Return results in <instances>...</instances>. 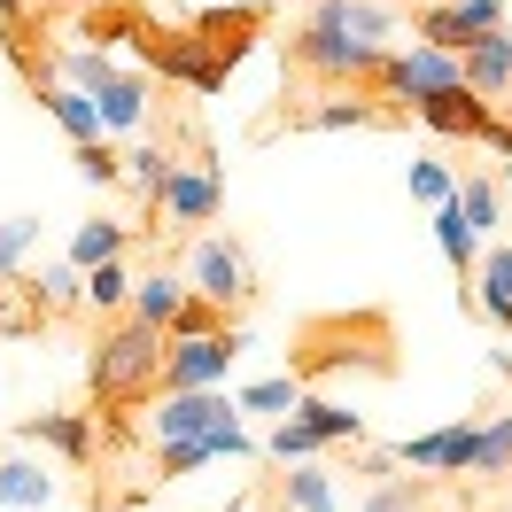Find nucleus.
Instances as JSON below:
<instances>
[{"label":"nucleus","instance_id":"1","mask_svg":"<svg viewBox=\"0 0 512 512\" xmlns=\"http://www.w3.org/2000/svg\"><path fill=\"white\" fill-rule=\"evenodd\" d=\"M163 373V334L140 319H109L94 342V365H86V381H94V404H125V396H148Z\"/></svg>","mask_w":512,"mask_h":512},{"label":"nucleus","instance_id":"2","mask_svg":"<svg viewBox=\"0 0 512 512\" xmlns=\"http://www.w3.org/2000/svg\"><path fill=\"white\" fill-rule=\"evenodd\" d=\"M179 280H187V295H194V303H210L218 319H241V311L256 303V264H249V249H241L233 233H218V225L187 241Z\"/></svg>","mask_w":512,"mask_h":512},{"label":"nucleus","instance_id":"3","mask_svg":"<svg viewBox=\"0 0 512 512\" xmlns=\"http://www.w3.org/2000/svg\"><path fill=\"white\" fill-rule=\"evenodd\" d=\"M249 350L241 326H218V334H187V342H163V373L156 396H202V388H225L233 357Z\"/></svg>","mask_w":512,"mask_h":512},{"label":"nucleus","instance_id":"4","mask_svg":"<svg viewBox=\"0 0 512 512\" xmlns=\"http://www.w3.org/2000/svg\"><path fill=\"white\" fill-rule=\"evenodd\" d=\"M365 86L381 94V109H388V101L419 109V101L450 94V86H466V78H458V63H450V55H435V47H419V39H412V47H388V55H381V70H373Z\"/></svg>","mask_w":512,"mask_h":512},{"label":"nucleus","instance_id":"5","mask_svg":"<svg viewBox=\"0 0 512 512\" xmlns=\"http://www.w3.org/2000/svg\"><path fill=\"white\" fill-rule=\"evenodd\" d=\"M381 55H388V47H357V39H342V32H311V24L288 39L295 78H319V86H365V78L381 70Z\"/></svg>","mask_w":512,"mask_h":512},{"label":"nucleus","instance_id":"6","mask_svg":"<svg viewBox=\"0 0 512 512\" xmlns=\"http://www.w3.org/2000/svg\"><path fill=\"white\" fill-rule=\"evenodd\" d=\"M225 210V179L210 171V163H171V179H163L156 194V218L163 233H210Z\"/></svg>","mask_w":512,"mask_h":512},{"label":"nucleus","instance_id":"7","mask_svg":"<svg viewBox=\"0 0 512 512\" xmlns=\"http://www.w3.org/2000/svg\"><path fill=\"white\" fill-rule=\"evenodd\" d=\"M233 396L225 388H202V396H156V412L140 419L148 427V443L171 450V443H194V435H218V427H233Z\"/></svg>","mask_w":512,"mask_h":512},{"label":"nucleus","instance_id":"8","mask_svg":"<svg viewBox=\"0 0 512 512\" xmlns=\"http://www.w3.org/2000/svg\"><path fill=\"white\" fill-rule=\"evenodd\" d=\"M311 32H342L357 47H388V39L404 32V16L388 8V0H311V16H303Z\"/></svg>","mask_w":512,"mask_h":512},{"label":"nucleus","instance_id":"9","mask_svg":"<svg viewBox=\"0 0 512 512\" xmlns=\"http://www.w3.org/2000/svg\"><path fill=\"white\" fill-rule=\"evenodd\" d=\"M148 70L179 78V86H194V94H218L233 63H225V55H218L202 32H187V39H156V47H148Z\"/></svg>","mask_w":512,"mask_h":512},{"label":"nucleus","instance_id":"10","mask_svg":"<svg viewBox=\"0 0 512 512\" xmlns=\"http://www.w3.org/2000/svg\"><path fill=\"white\" fill-rule=\"evenodd\" d=\"M16 443L55 450L63 466H94V412H32L16 427Z\"/></svg>","mask_w":512,"mask_h":512},{"label":"nucleus","instance_id":"11","mask_svg":"<svg viewBox=\"0 0 512 512\" xmlns=\"http://www.w3.org/2000/svg\"><path fill=\"white\" fill-rule=\"evenodd\" d=\"M466 443H474V419H450V427H435V435L388 443V458L412 466V474H466Z\"/></svg>","mask_w":512,"mask_h":512},{"label":"nucleus","instance_id":"12","mask_svg":"<svg viewBox=\"0 0 512 512\" xmlns=\"http://www.w3.org/2000/svg\"><path fill=\"white\" fill-rule=\"evenodd\" d=\"M288 125L295 132H373V125H388V109L373 94H357V86H334V94H319L311 109H295Z\"/></svg>","mask_w":512,"mask_h":512},{"label":"nucleus","instance_id":"13","mask_svg":"<svg viewBox=\"0 0 512 512\" xmlns=\"http://www.w3.org/2000/svg\"><path fill=\"white\" fill-rule=\"evenodd\" d=\"M458 78H466V94H474V101L497 109V101L512 94V32H481L474 47L458 55Z\"/></svg>","mask_w":512,"mask_h":512},{"label":"nucleus","instance_id":"14","mask_svg":"<svg viewBox=\"0 0 512 512\" xmlns=\"http://www.w3.org/2000/svg\"><path fill=\"white\" fill-rule=\"evenodd\" d=\"M94 101V117H101V140H132V132H148V78H132V70H117L101 94H86Z\"/></svg>","mask_w":512,"mask_h":512},{"label":"nucleus","instance_id":"15","mask_svg":"<svg viewBox=\"0 0 512 512\" xmlns=\"http://www.w3.org/2000/svg\"><path fill=\"white\" fill-rule=\"evenodd\" d=\"M210 458H256V435L233 419V427H218V435L171 443V450H156V481H179V474H194V466H210Z\"/></svg>","mask_w":512,"mask_h":512},{"label":"nucleus","instance_id":"16","mask_svg":"<svg viewBox=\"0 0 512 512\" xmlns=\"http://www.w3.org/2000/svg\"><path fill=\"white\" fill-rule=\"evenodd\" d=\"M481 303V319H497L512 334V241H497V249L474 256V280H466V311Z\"/></svg>","mask_w":512,"mask_h":512},{"label":"nucleus","instance_id":"17","mask_svg":"<svg viewBox=\"0 0 512 512\" xmlns=\"http://www.w3.org/2000/svg\"><path fill=\"white\" fill-rule=\"evenodd\" d=\"M412 117H419V125H427V132H435V140H481L497 109H489V101H474V94H466V86H450V94L419 101Z\"/></svg>","mask_w":512,"mask_h":512},{"label":"nucleus","instance_id":"18","mask_svg":"<svg viewBox=\"0 0 512 512\" xmlns=\"http://www.w3.org/2000/svg\"><path fill=\"white\" fill-rule=\"evenodd\" d=\"M0 512H55V474L39 466L32 450L0 458Z\"/></svg>","mask_w":512,"mask_h":512},{"label":"nucleus","instance_id":"19","mask_svg":"<svg viewBox=\"0 0 512 512\" xmlns=\"http://www.w3.org/2000/svg\"><path fill=\"white\" fill-rule=\"evenodd\" d=\"M179 303H187V280H179V264H156V272H140L132 280V303H125V319H140V326H171L179 319Z\"/></svg>","mask_w":512,"mask_h":512},{"label":"nucleus","instance_id":"20","mask_svg":"<svg viewBox=\"0 0 512 512\" xmlns=\"http://www.w3.org/2000/svg\"><path fill=\"white\" fill-rule=\"evenodd\" d=\"M466 474H474V481H512V412L474 419V443H466Z\"/></svg>","mask_w":512,"mask_h":512},{"label":"nucleus","instance_id":"21","mask_svg":"<svg viewBox=\"0 0 512 512\" xmlns=\"http://www.w3.org/2000/svg\"><path fill=\"white\" fill-rule=\"evenodd\" d=\"M280 512H342L334 466H326V458H311V466H288V474H280Z\"/></svg>","mask_w":512,"mask_h":512},{"label":"nucleus","instance_id":"22","mask_svg":"<svg viewBox=\"0 0 512 512\" xmlns=\"http://www.w3.org/2000/svg\"><path fill=\"white\" fill-rule=\"evenodd\" d=\"M132 233H140V225H117V218H86L78 233H70L63 264H78V272H94V264H117V256L132 249Z\"/></svg>","mask_w":512,"mask_h":512},{"label":"nucleus","instance_id":"23","mask_svg":"<svg viewBox=\"0 0 512 512\" xmlns=\"http://www.w3.org/2000/svg\"><path fill=\"white\" fill-rule=\"evenodd\" d=\"M303 396H311V388H303V373H264V381L233 388V412H241V419H288Z\"/></svg>","mask_w":512,"mask_h":512},{"label":"nucleus","instance_id":"24","mask_svg":"<svg viewBox=\"0 0 512 512\" xmlns=\"http://www.w3.org/2000/svg\"><path fill=\"white\" fill-rule=\"evenodd\" d=\"M295 419H303L326 450H357V443H365V419H357L350 404H334V396H303V404H295Z\"/></svg>","mask_w":512,"mask_h":512},{"label":"nucleus","instance_id":"25","mask_svg":"<svg viewBox=\"0 0 512 512\" xmlns=\"http://www.w3.org/2000/svg\"><path fill=\"white\" fill-rule=\"evenodd\" d=\"M412 39L419 47H435V55H450V63H458V55H466V47H474V24H466V16H458V8H443V0H427V8H419L412 16Z\"/></svg>","mask_w":512,"mask_h":512},{"label":"nucleus","instance_id":"26","mask_svg":"<svg viewBox=\"0 0 512 512\" xmlns=\"http://www.w3.org/2000/svg\"><path fill=\"white\" fill-rule=\"evenodd\" d=\"M55 86H78V94H101L109 78H117V55L109 47H55V70H47Z\"/></svg>","mask_w":512,"mask_h":512},{"label":"nucleus","instance_id":"27","mask_svg":"<svg viewBox=\"0 0 512 512\" xmlns=\"http://www.w3.org/2000/svg\"><path fill=\"white\" fill-rule=\"evenodd\" d=\"M39 101H47V117L70 132V148H86V140H101V117L94 101L78 94V86H55V78H39Z\"/></svg>","mask_w":512,"mask_h":512},{"label":"nucleus","instance_id":"28","mask_svg":"<svg viewBox=\"0 0 512 512\" xmlns=\"http://www.w3.org/2000/svg\"><path fill=\"white\" fill-rule=\"evenodd\" d=\"M458 218L474 225V241H489V233L505 225V187H497L489 171H466V179H458Z\"/></svg>","mask_w":512,"mask_h":512},{"label":"nucleus","instance_id":"29","mask_svg":"<svg viewBox=\"0 0 512 512\" xmlns=\"http://www.w3.org/2000/svg\"><path fill=\"white\" fill-rule=\"evenodd\" d=\"M78 303H86L94 319H125V303H132V272H125V256H117V264H94V272L78 280Z\"/></svg>","mask_w":512,"mask_h":512},{"label":"nucleus","instance_id":"30","mask_svg":"<svg viewBox=\"0 0 512 512\" xmlns=\"http://www.w3.org/2000/svg\"><path fill=\"white\" fill-rule=\"evenodd\" d=\"M427 225H435V249H443V264L458 272V280H474V256H481V241H474V225L458 218V194H450V202H443V210H435Z\"/></svg>","mask_w":512,"mask_h":512},{"label":"nucleus","instance_id":"31","mask_svg":"<svg viewBox=\"0 0 512 512\" xmlns=\"http://www.w3.org/2000/svg\"><path fill=\"white\" fill-rule=\"evenodd\" d=\"M256 450H264L272 466H311V458H326V443H319V435H311L295 412H288V419H272V435H264Z\"/></svg>","mask_w":512,"mask_h":512},{"label":"nucleus","instance_id":"32","mask_svg":"<svg viewBox=\"0 0 512 512\" xmlns=\"http://www.w3.org/2000/svg\"><path fill=\"white\" fill-rule=\"evenodd\" d=\"M404 187H412V202H427V210H443L450 194H458V171H450L443 156H412V163H404Z\"/></svg>","mask_w":512,"mask_h":512},{"label":"nucleus","instance_id":"33","mask_svg":"<svg viewBox=\"0 0 512 512\" xmlns=\"http://www.w3.org/2000/svg\"><path fill=\"white\" fill-rule=\"evenodd\" d=\"M78 280H86L78 264H63V256H47V264L32 272V295H39V311H70V303H78Z\"/></svg>","mask_w":512,"mask_h":512},{"label":"nucleus","instance_id":"34","mask_svg":"<svg viewBox=\"0 0 512 512\" xmlns=\"http://www.w3.org/2000/svg\"><path fill=\"white\" fill-rule=\"evenodd\" d=\"M32 249H39V218L24 210V218H0V280H16L24 264H32Z\"/></svg>","mask_w":512,"mask_h":512},{"label":"nucleus","instance_id":"35","mask_svg":"<svg viewBox=\"0 0 512 512\" xmlns=\"http://www.w3.org/2000/svg\"><path fill=\"white\" fill-rule=\"evenodd\" d=\"M125 179H132L140 194H148V202H156V194H163V179H171V148H156V140L125 148Z\"/></svg>","mask_w":512,"mask_h":512},{"label":"nucleus","instance_id":"36","mask_svg":"<svg viewBox=\"0 0 512 512\" xmlns=\"http://www.w3.org/2000/svg\"><path fill=\"white\" fill-rule=\"evenodd\" d=\"M78 171H86V187H117V179H125V148H117V140H86V148H78Z\"/></svg>","mask_w":512,"mask_h":512},{"label":"nucleus","instance_id":"37","mask_svg":"<svg viewBox=\"0 0 512 512\" xmlns=\"http://www.w3.org/2000/svg\"><path fill=\"white\" fill-rule=\"evenodd\" d=\"M412 505H419L412 474H388V481H373V489H365V505H357V512H412Z\"/></svg>","mask_w":512,"mask_h":512},{"label":"nucleus","instance_id":"38","mask_svg":"<svg viewBox=\"0 0 512 512\" xmlns=\"http://www.w3.org/2000/svg\"><path fill=\"white\" fill-rule=\"evenodd\" d=\"M218 326H233V319H218V311H210V303H179V319L163 326V342H187V334H218Z\"/></svg>","mask_w":512,"mask_h":512},{"label":"nucleus","instance_id":"39","mask_svg":"<svg viewBox=\"0 0 512 512\" xmlns=\"http://www.w3.org/2000/svg\"><path fill=\"white\" fill-rule=\"evenodd\" d=\"M443 8H458L474 32H505V0H443Z\"/></svg>","mask_w":512,"mask_h":512},{"label":"nucleus","instance_id":"40","mask_svg":"<svg viewBox=\"0 0 512 512\" xmlns=\"http://www.w3.org/2000/svg\"><path fill=\"white\" fill-rule=\"evenodd\" d=\"M481 148H497V156H512V117H489V132H481Z\"/></svg>","mask_w":512,"mask_h":512},{"label":"nucleus","instance_id":"41","mask_svg":"<svg viewBox=\"0 0 512 512\" xmlns=\"http://www.w3.org/2000/svg\"><path fill=\"white\" fill-rule=\"evenodd\" d=\"M0 32H24V0H0Z\"/></svg>","mask_w":512,"mask_h":512},{"label":"nucleus","instance_id":"42","mask_svg":"<svg viewBox=\"0 0 512 512\" xmlns=\"http://www.w3.org/2000/svg\"><path fill=\"white\" fill-rule=\"evenodd\" d=\"M8 303H16V280H0V326H8Z\"/></svg>","mask_w":512,"mask_h":512},{"label":"nucleus","instance_id":"43","mask_svg":"<svg viewBox=\"0 0 512 512\" xmlns=\"http://www.w3.org/2000/svg\"><path fill=\"white\" fill-rule=\"evenodd\" d=\"M497 373H505V396H512V357H497Z\"/></svg>","mask_w":512,"mask_h":512},{"label":"nucleus","instance_id":"44","mask_svg":"<svg viewBox=\"0 0 512 512\" xmlns=\"http://www.w3.org/2000/svg\"><path fill=\"white\" fill-rule=\"evenodd\" d=\"M94 512H117V505H94Z\"/></svg>","mask_w":512,"mask_h":512},{"label":"nucleus","instance_id":"45","mask_svg":"<svg viewBox=\"0 0 512 512\" xmlns=\"http://www.w3.org/2000/svg\"><path fill=\"white\" fill-rule=\"evenodd\" d=\"M55 512H70V505H55Z\"/></svg>","mask_w":512,"mask_h":512}]
</instances>
